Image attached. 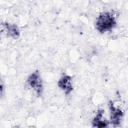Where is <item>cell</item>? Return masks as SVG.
I'll return each instance as SVG.
<instances>
[{
    "label": "cell",
    "instance_id": "obj_5",
    "mask_svg": "<svg viewBox=\"0 0 128 128\" xmlns=\"http://www.w3.org/2000/svg\"><path fill=\"white\" fill-rule=\"evenodd\" d=\"M104 114V110H98L96 116L94 118L92 124L93 127L96 128H104L106 127L108 124L109 122L106 120H102V118Z\"/></svg>",
    "mask_w": 128,
    "mask_h": 128
},
{
    "label": "cell",
    "instance_id": "obj_2",
    "mask_svg": "<svg viewBox=\"0 0 128 128\" xmlns=\"http://www.w3.org/2000/svg\"><path fill=\"white\" fill-rule=\"evenodd\" d=\"M26 82L28 86L34 89L38 96H40L43 91L42 81L40 73L36 70L31 74L28 78Z\"/></svg>",
    "mask_w": 128,
    "mask_h": 128
},
{
    "label": "cell",
    "instance_id": "obj_3",
    "mask_svg": "<svg viewBox=\"0 0 128 128\" xmlns=\"http://www.w3.org/2000/svg\"><path fill=\"white\" fill-rule=\"evenodd\" d=\"M109 108L110 122L114 126H118L121 122L124 116V112L120 108L116 107L114 102L111 100L109 102Z\"/></svg>",
    "mask_w": 128,
    "mask_h": 128
},
{
    "label": "cell",
    "instance_id": "obj_1",
    "mask_svg": "<svg viewBox=\"0 0 128 128\" xmlns=\"http://www.w3.org/2000/svg\"><path fill=\"white\" fill-rule=\"evenodd\" d=\"M115 16L110 12H103L96 18L95 27L101 34L112 30L116 26Z\"/></svg>",
    "mask_w": 128,
    "mask_h": 128
},
{
    "label": "cell",
    "instance_id": "obj_6",
    "mask_svg": "<svg viewBox=\"0 0 128 128\" xmlns=\"http://www.w3.org/2000/svg\"><path fill=\"white\" fill-rule=\"evenodd\" d=\"M3 26L6 30L8 36L14 39H16L20 36V30L16 25L6 22L3 24Z\"/></svg>",
    "mask_w": 128,
    "mask_h": 128
},
{
    "label": "cell",
    "instance_id": "obj_4",
    "mask_svg": "<svg viewBox=\"0 0 128 128\" xmlns=\"http://www.w3.org/2000/svg\"><path fill=\"white\" fill-rule=\"evenodd\" d=\"M58 86L66 94L68 95L73 90L72 77L70 75L64 74L58 80Z\"/></svg>",
    "mask_w": 128,
    "mask_h": 128
}]
</instances>
